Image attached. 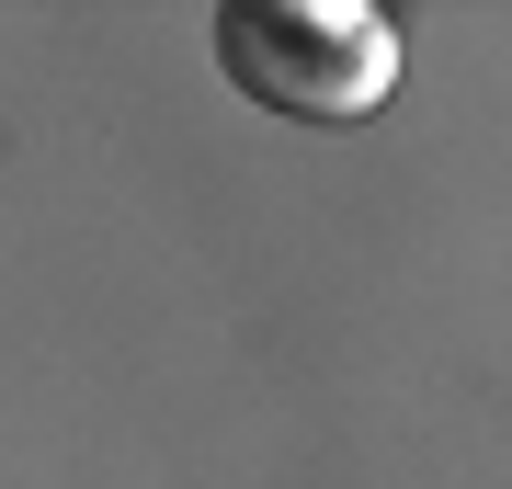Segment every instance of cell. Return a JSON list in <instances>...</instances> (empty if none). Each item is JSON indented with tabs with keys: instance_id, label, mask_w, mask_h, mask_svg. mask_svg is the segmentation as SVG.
Instances as JSON below:
<instances>
[{
	"instance_id": "1",
	"label": "cell",
	"mask_w": 512,
	"mask_h": 489,
	"mask_svg": "<svg viewBox=\"0 0 512 489\" xmlns=\"http://www.w3.org/2000/svg\"><path fill=\"white\" fill-rule=\"evenodd\" d=\"M217 69L239 103L285 114V126H365L399 91V23L376 0H228Z\"/></svg>"
}]
</instances>
